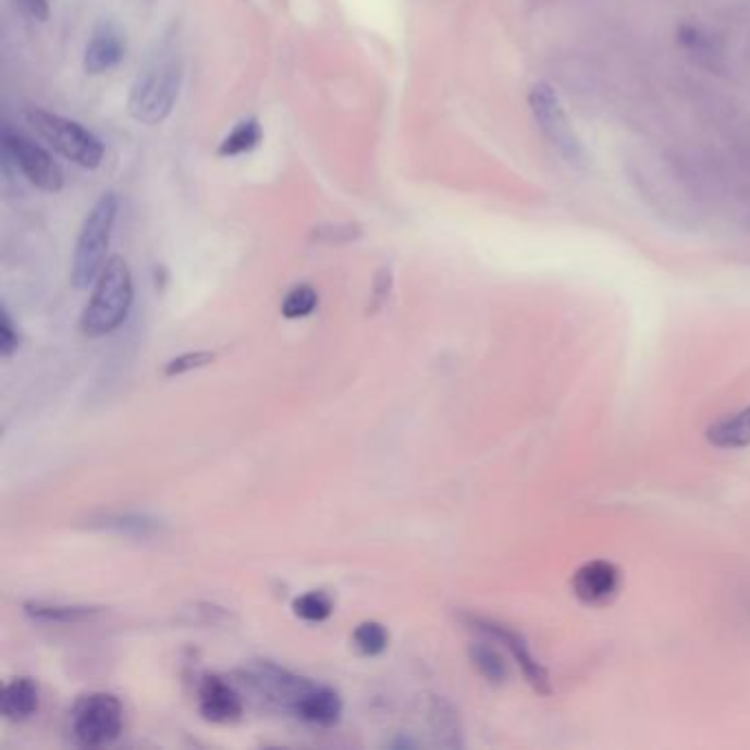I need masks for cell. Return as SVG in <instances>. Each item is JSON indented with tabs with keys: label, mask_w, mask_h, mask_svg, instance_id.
Segmentation results:
<instances>
[{
	"label": "cell",
	"mask_w": 750,
	"mask_h": 750,
	"mask_svg": "<svg viewBox=\"0 0 750 750\" xmlns=\"http://www.w3.org/2000/svg\"><path fill=\"white\" fill-rule=\"evenodd\" d=\"M183 60L174 42H163L131 86L128 113L146 126L163 124L181 93Z\"/></svg>",
	"instance_id": "1"
},
{
	"label": "cell",
	"mask_w": 750,
	"mask_h": 750,
	"mask_svg": "<svg viewBox=\"0 0 750 750\" xmlns=\"http://www.w3.org/2000/svg\"><path fill=\"white\" fill-rule=\"evenodd\" d=\"M135 286L128 262L122 256L106 260L99 278L95 280L93 297L82 315V333L86 337H103L118 331L133 306Z\"/></svg>",
	"instance_id": "2"
},
{
	"label": "cell",
	"mask_w": 750,
	"mask_h": 750,
	"mask_svg": "<svg viewBox=\"0 0 750 750\" xmlns=\"http://www.w3.org/2000/svg\"><path fill=\"white\" fill-rule=\"evenodd\" d=\"M118 211H120L118 194L106 192L86 213L77 243H75V251H73L71 282L75 288H88L99 278L106 265V254H109Z\"/></svg>",
	"instance_id": "3"
},
{
	"label": "cell",
	"mask_w": 750,
	"mask_h": 750,
	"mask_svg": "<svg viewBox=\"0 0 750 750\" xmlns=\"http://www.w3.org/2000/svg\"><path fill=\"white\" fill-rule=\"evenodd\" d=\"M528 106L549 146L570 165H581L586 161V152L557 90L549 82H534L528 90Z\"/></svg>",
	"instance_id": "4"
},
{
	"label": "cell",
	"mask_w": 750,
	"mask_h": 750,
	"mask_svg": "<svg viewBox=\"0 0 750 750\" xmlns=\"http://www.w3.org/2000/svg\"><path fill=\"white\" fill-rule=\"evenodd\" d=\"M27 122L53 150H58L62 157H66L75 165L88 168V170L99 168L103 159V146L82 124L62 115H53L42 109L29 111Z\"/></svg>",
	"instance_id": "5"
},
{
	"label": "cell",
	"mask_w": 750,
	"mask_h": 750,
	"mask_svg": "<svg viewBox=\"0 0 750 750\" xmlns=\"http://www.w3.org/2000/svg\"><path fill=\"white\" fill-rule=\"evenodd\" d=\"M124 726L122 702L111 693H88L71 713V735L84 748L113 743Z\"/></svg>",
	"instance_id": "6"
},
{
	"label": "cell",
	"mask_w": 750,
	"mask_h": 750,
	"mask_svg": "<svg viewBox=\"0 0 750 750\" xmlns=\"http://www.w3.org/2000/svg\"><path fill=\"white\" fill-rule=\"evenodd\" d=\"M463 620L469 629L478 631L480 636H487L495 640L502 650H506L513 659V663L519 667L524 680L532 687V691H538L540 696H549L553 691L551 687V676L549 669L542 665V661L532 654L528 640L515 631L513 627L487 618V616H476V614H463Z\"/></svg>",
	"instance_id": "7"
},
{
	"label": "cell",
	"mask_w": 750,
	"mask_h": 750,
	"mask_svg": "<svg viewBox=\"0 0 750 750\" xmlns=\"http://www.w3.org/2000/svg\"><path fill=\"white\" fill-rule=\"evenodd\" d=\"M3 148L14 159V163L21 168V172L34 183L38 189L56 194L64 187V174L62 168L56 163V159L34 139L27 135L5 126L3 128Z\"/></svg>",
	"instance_id": "8"
},
{
	"label": "cell",
	"mask_w": 750,
	"mask_h": 750,
	"mask_svg": "<svg viewBox=\"0 0 750 750\" xmlns=\"http://www.w3.org/2000/svg\"><path fill=\"white\" fill-rule=\"evenodd\" d=\"M247 676L258 693H262L269 702L288 709L291 713L295 704L302 700V696L312 687V683H308L306 678L295 676L293 672L278 667L269 661L256 663Z\"/></svg>",
	"instance_id": "9"
},
{
	"label": "cell",
	"mask_w": 750,
	"mask_h": 750,
	"mask_svg": "<svg viewBox=\"0 0 750 750\" xmlns=\"http://www.w3.org/2000/svg\"><path fill=\"white\" fill-rule=\"evenodd\" d=\"M620 588V570L607 560H592L573 575V592L586 605L610 603Z\"/></svg>",
	"instance_id": "10"
},
{
	"label": "cell",
	"mask_w": 750,
	"mask_h": 750,
	"mask_svg": "<svg viewBox=\"0 0 750 750\" xmlns=\"http://www.w3.org/2000/svg\"><path fill=\"white\" fill-rule=\"evenodd\" d=\"M198 711L207 722L230 724L241 720L243 698L221 676H205L198 685Z\"/></svg>",
	"instance_id": "11"
},
{
	"label": "cell",
	"mask_w": 750,
	"mask_h": 750,
	"mask_svg": "<svg viewBox=\"0 0 750 750\" xmlns=\"http://www.w3.org/2000/svg\"><path fill=\"white\" fill-rule=\"evenodd\" d=\"M126 56V40L113 23H101L93 29L84 49V71L101 75L113 71Z\"/></svg>",
	"instance_id": "12"
},
{
	"label": "cell",
	"mask_w": 750,
	"mask_h": 750,
	"mask_svg": "<svg viewBox=\"0 0 750 750\" xmlns=\"http://www.w3.org/2000/svg\"><path fill=\"white\" fill-rule=\"evenodd\" d=\"M342 711H344V704L337 691H333L331 687L312 685L295 704L293 715L312 726L329 728L342 720Z\"/></svg>",
	"instance_id": "13"
},
{
	"label": "cell",
	"mask_w": 750,
	"mask_h": 750,
	"mask_svg": "<svg viewBox=\"0 0 750 750\" xmlns=\"http://www.w3.org/2000/svg\"><path fill=\"white\" fill-rule=\"evenodd\" d=\"M706 443L722 452H739L750 447V405L724 414L706 427Z\"/></svg>",
	"instance_id": "14"
},
{
	"label": "cell",
	"mask_w": 750,
	"mask_h": 750,
	"mask_svg": "<svg viewBox=\"0 0 750 750\" xmlns=\"http://www.w3.org/2000/svg\"><path fill=\"white\" fill-rule=\"evenodd\" d=\"M93 528L124 534V538H155L161 534L165 524L150 515V513H139V511H118V513H103L90 521Z\"/></svg>",
	"instance_id": "15"
},
{
	"label": "cell",
	"mask_w": 750,
	"mask_h": 750,
	"mask_svg": "<svg viewBox=\"0 0 750 750\" xmlns=\"http://www.w3.org/2000/svg\"><path fill=\"white\" fill-rule=\"evenodd\" d=\"M40 706V689L34 678H16L5 685L0 696V713L12 722H23L36 715Z\"/></svg>",
	"instance_id": "16"
},
{
	"label": "cell",
	"mask_w": 750,
	"mask_h": 750,
	"mask_svg": "<svg viewBox=\"0 0 750 750\" xmlns=\"http://www.w3.org/2000/svg\"><path fill=\"white\" fill-rule=\"evenodd\" d=\"M469 659L478 674L491 685H504L508 680V663L502 656L497 642L482 636V640L469 646Z\"/></svg>",
	"instance_id": "17"
},
{
	"label": "cell",
	"mask_w": 750,
	"mask_h": 750,
	"mask_svg": "<svg viewBox=\"0 0 750 750\" xmlns=\"http://www.w3.org/2000/svg\"><path fill=\"white\" fill-rule=\"evenodd\" d=\"M25 612L42 623H84L99 614L97 607L86 605H58V603H25Z\"/></svg>",
	"instance_id": "18"
},
{
	"label": "cell",
	"mask_w": 750,
	"mask_h": 750,
	"mask_svg": "<svg viewBox=\"0 0 750 750\" xmlns=\"http://www.w3.org/2000/svg\"><path fill=\"white\" fill-rule=\"evenodd\" d=\"M262 142V126L256 118H247L234 126V131L221 142V157H241L256 150Z\"/></svg>",
	"instance_id": "19"
},
{
	"label": "cell",
	"mask_w": 750,
	"mask_h": 750,
	"mask_svg": "<svg viewBox=\"0 0 750 750\" xmlns=\"http://www.w3.org/2000/svg\"><path fill=\"white\" fill-rule=\"evenodd\" d=\"M430 720H432V728H434V735L439 737L441 746H450V748L463 746L458 715L445 700H439V698L434 700V706L430 711Z\"/></svg>",
	"instance_id": "20"
},
{
	"label": "cell",
	"mask_w": 750,
	"mask_h": 750,
	"mask_svg": "<svg viewBox=\"0 0 750 750\" xmlns=\"http://www.w3.org/2000/svg\"><path fill=\"white\" fill-rule=\"evenodd\" d=\"M353 642L359 654L364 656H381L388 646H390V634L385 629V625L377 623V620H366L361 625H357L355 634H353Z\"/></svg>",
	"instance_id": "21"
},
{
	"label": "cell",
	"mask_w": 750,
	"mask_h": 750,
	"mask_svg": "<svg viewBox=\"0 0 750 750\" xmlns=\"http://www.w3.org/2000/svg\"><path fill=\"white\" fill-rule=\"evenodd\" d=\"M333 610H335L333 599L327 592H317V590L306 592L293 601L295 616H299L302 620H308V623H321V620L331 618Z\"/></svg>",
	"instance_id": "22"
},
{
	"label": "cell",
	"mask_w": 750,
	"mask_h": 750,
	"mask_svg": "<svg viewBox=\"0 0 750 750\" xmlns=\"http://www.w3.org/2000/svg\"><path fill=\"white\" fill-rule=\"evenodd\" d=\"M319 304V295L310 284H297L293 286L284 302H282V315L286 319H299V317H308Z\"/></svg>",
	"instance_id": "23"
},
{
	"label": "cell",
	"mask_w": 750,
	"mask_h": 750,
	"mask_svg": "<svg viewBox=\"0 0 750 750\" xmlns=\"http://www.w3.org/2000/svg\"><path fill=\"white\" fill-rule=\"evenodd\" d=\"M213 361H217V355L207 353V351L185 353V355H179L176 359L168 361L165 368H163V374H165V377H181V374H185V372L205 368V366H209V364H213Z\"/></svg>",
	"instance_id": "24"
},
{
	"label": "cell",
	"mask_w": 750,
	"mask_h": 750,
	"mask_svg": "<svg viewBox=\"0 0 750 750\" xmlns=\"http://www.w3.org/2000/svg\"><path fill=\"white\" fill-rule=\"evenodd\" d=\"M19 344H21V335L16 331L10 310L3 306L0 308V355H3L5 359L12 357L19 351Z\"/></svg>",
	"instance_id": "25"
},
{
	"label": "cell",
	"mask_w": 750,
	"mask_h": 750,
	"mask_svg": "<svg viewBox=\"0 0 750 750\" xmlns=\"http://www.w3.org/2000/svg\"><path fill=\"white\" fill-rule=\"evenodd\" d=\"M361 236V232H359V228H355V225H329V228H319V230H315V238L317 241H321V243H351V241H355V238H359Z\"/></svg>",
	"instance_id": "26"
},
{
	"label": "cell",
	"mask_w": 750,
	"mask_h": 750,
	"mask_svg": "<svg viewBox=\"0 0 750 750\" xmlns=\"http://www.w3.org/2000/svg\"><path fill=\"white\" fill-rule=\"evenodd\" d=\"M16 5L23 10L25 16L34 21H47L49 19V0H16Z\"/></svg>",
	"instance_id": "27"
},
{
	"label": "cell",
	"mask_w": 750,
	"mask_h": 750,
	"mask_svg": "<svg viewBox=\"0 0 750 750\" xmlns=\"http://www.w3.org/2000/svg\"><path fill=\"white\" fill-rule=\"evenodd\" d=\"M390 284H392V275H390V269H383L377 278V286H374V308H379L383 304V299L388 297V291H390Z\"/></svg>",
	"instance_id": "28"
},
{
	"label": "cell",
	"mask_w": 750,
	"mask_h": 750,
	"mask_svg": "<svg viewBox=\"0 0 750 750\" xmlns=\"http://www.w3.org/2000/svg\"><path fill=\"white\" fill-rule=\"evenodd\" d=\"M414 746H416V743L409 741V739H398V741L392 743V748H414Z\"/></svg>",
	"instance_id": "29"
}]
</instances>
